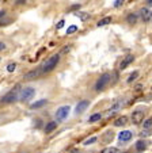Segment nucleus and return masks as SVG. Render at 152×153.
Segmentation results:
<instances>
[{
    "label": "nucleus",
    "instance_id": "nucleus-1",
    "mask_svg": "<svg viewBox=\"0 0 152 153\" xmlns=\"http://www.w3.org/2000/svg\"><path fill=\"white\" fill-rule=\"evenodd\" d=\"M58 62H60V54L50 56V57H49L46 61H43V64L41 65V67H38V68H40L41 75L43 76V75H48V73L53 72V71H55V68L58 65Z\"/></svg>",
    "mask_w": 152,
    "mask_h": 153
},
{
    "label": "nucleus",
    "instance_id": "nucleus-2",
    "mask_svg": "<svg viewBox=\"0 0 152 153\" xmlns=\"http://www.w3.org/2000/svg\"><path fill=\"white\" fill-rule=\"evenodd\" d=\"M112 83V72H105L97 79L94 84V91L95 92H102L107 88V85Z\"/></svg>",
    "mask_w": 152,
    "mask_h": 153
},
{
    "label": "nucleus",
    "instance_id": "nucleus-3",
    "mask_svg": "<svg viewBox=\"0 0 152 153\" xmlns=\"http://www.w3.org/2000/svg\"><path fill=\"white\" fill-rule=\"evenodd\" d=\"M35 95V90L33 87H26V88H23L19 94V100L20 102H29L30 99H33Z\"/></svg>",
    "mask_w": 152,
    "mask_h": 153
},
{
    "label": "nucleus",
    "instance_id": "nucleus-4",
    "mask_svg": "<svg viewBox=\"0 0 152 153\" xmlns=\"http://www.w3.org/2000/svg\"><path fill=\"white\" fill-rule=\"evenodd\" d=\"M139 18L141 19L143 23H149L152 22V11L149 10V7H141L139 10Z\"/></svg>",
    "mask_w": 152,
    "mask_h": 153
},
{
    "label": "nucleus",
    "instance_id": "nucleus-5",
    "mask_svg": "<svg viewBox=\"0 0 152 153\" xmlns=\"http://www.w3.org/2000/svg\"><path fill=\"white\" fill-rule=\"evenodd\" d=\"M69 111H71V107H69V106L58 107L57 111H56V119H57V122L65 121V119L68 118V115H69Z\"/></svg>",
    "mask_w": 152,
    "mask_h": 153
},
{
    "label": "nucleus",
    "instance_id": "nucleus-6",
    "mask_svg": "<svg viewBox=\"0 0 152 153\" xmlns=\"http://www.w3.org/2000/svg\"><path fill=\"white\" fill-rule=\"evenodd\" d=\"M16 100H19V94L16 92V90H14V91H11V92L6 94V95L1 98V103H4V104L15 103Z\"/></svg>",
    "mask_w": 152,
    "mask_h": 153
},
{
    "label": "nucleus",
    "instance_id": "nucleus-7",
    "mask_svg": "<svg viewBox=\"0 0 152 153\" xmlns=\"http://www.w3.org/2000/svg\"><path fill=\"white\" fill-rule=\"evenodd\" d=\"M144 117H145V114L143 110H135L130 115V121L133 125H141L144 122Z\"/></svg>",
    "mask_w": 152,
    "mask_h": 153
},
{
    "label": "nucleus",
    "instance_id": "nucleus-8",
    "mask_svg": "<svg viewBox=\"0 0 152 153\" xmlns=\"http://www.w3.org/2000/svg\"><path fill=\"white\" fill-rule=\"evenodd\" d=\"M88 106H90V100H86V99L80 100L78 104H76V107H75V115H80V114H83L84 111L88 108Z\"/></svg>",
    "mask_w": 152,
    "mask_h": 153
},
{
    "label": "nucleus",
    "instance_id": "nucleus-9",
    "mask_svg": "<svg viewBox=\"0 0 152 153\" xmlns=\"http://www.w3.org/2000/svg\"><path fill=\"white\" fill-rule=\"evenodd\" d=\"M133 61H135V56H133V54H126L125 57L121 60V62H120V67H118V68H120V71L126 69V68L129 67Z\"/></svg>",
    "mask_w": 152,
    "mask_h": 153
},
{
    "label": "nucleus",
    "instance_id": "nucleus-10",
    "mask_svg": "<svg viewBox=\"0 0 152 153\" xmlns=\"http://www.w3.org/2000/svg\"><path fill=\"white\" fill-rule=\"evenodd\" d=\"M132 137H133V133L130 130H122V131H120V134H118V141L125 144V142H129L130 140H132Z\"/></svg>",
    "mask_w": 152,
    "mask_h": 153
},
{
    "label": "nucleus",
    "instance_id": "nucleus-11",
    "mask_svg": "<svg viewBox=\"0 0 152 153\" xmlns=\"http://www.w3.org/2000/svg\"><path fill=\"white\" fill-rule=\"evenodd\" d=\"M139 20H140V18H139V15L136 14V12H129V14L125 16V22L129 25V26H135Z\"/></svg>",
    "mask_w": 152,
    "mask_h": 153
},
{
    "label": "nucleus",
    "instance_id": "nucleus-12",
    "mask_svg": "<svg viewBox=\"0 0 152 153\" xmlns=\"http://www.w3.org/2000/svg\"><path fill=\"white\" fill-rule=\"evenodd\" d=\"M41 76L42 75H41V72H40V68H35V69L27 72L26 75L23 76V79H25V80H35V79L41 77Z\"/></svg>",
    "mask_w": 152,
    "mask_h": 153
},
{
    "label": "nucleus",
    "instance_id": "nucleus-13",
    "mask_svg": "<svg viewBox=\"0 0 152 153\" xmlns=\"http://www.w3.org/2000/svg\"><path fill=\"white\" fill-rule=\"evenodd\" d=\"M126 123H128V117H126V115L118 117V118L115 119L114 122H113V125H114L115 127H124Z\"/></svg>",
    "mask_w": 152,
    "mask_h": 153
},
{
    "label": "nucleus",
    "instance_id": "nucleus-14",
    "mask_svg": "<svg viewBox=\"0 0 152 153\" xmlns=\"http://www.w3.org/2000/svg\"><path fill=\"white\" fill-rule=\"evenodd\" d=\"M147 146H148V142L145 141V140H139L135 144V149L137 150V152H144V150L147 149Z\"/></svg>",
    "mask_w": 152,
    "mask_h": 153
},
{
    "label": "nucleus",
    "instance_id": "nucleus-15",
    "mask_svg": "<svg viewBox=\"0 0 152 153\" xmlns=\"http://www.w3.org/2000/svg\"><path fill=\"white\" fill-rule=\"evenodd\" d=\"M122 104H124V102H122V100H117L112 107H110L109 110H107V115H112V114L117 113V111L120 110L121 107H122Z\"/></svg>",
    "mask_w": 152,
    "mask_h": 153
},
{
    "label": "nucleus",
    "instance_id": "nucleus-16",
    "mask_svg": "<svg viewBox=\"0 0 152 153\" xmlns=\"http://www.w3.org/2000/svg\"><path fill=\"white\" fill-rule=\"evenodd\" d=\"M139 76H140V71H139V69L133 71V72L128 76V79H126V84H133L136 80H137Z\"/></svg>",
    "mask_w": 152,
    "mask_h": 153
},
{
    "label": "nucleus",
    "instance_id": "nucleus-17",
    "mask_svg": "<svg viewBox=\"0 0 152 153\" xmlns=\"http://www.w3.org/2000/svg\"><path fill=\"white\" fill-rule=\"evenodd\" d=\"M56 127H57V122L50 121V122H48V123H46V126H45V129H43V131H45L46 134H50L52 131H55V130H56Z\"/></svg>",
    "mask_w": 152,
    "mask_h": 153
},
{
    "label": "nucleus",
    "instance_id": "nucleus-18",
    "mask_svg": "<svg viewBox=\"0 0 152 153\" xmlns=\"http://www.w3.org/2000/svg\"><path fill=\"white\" fill-rule=\"evenodd\" d=\"M46 103H48V100H46V99H40V100H37V102H34V103H31L30 108H31V110H37V108H41V107H43Z\"/></svg>",
    "mask_w": 152,
    "mask_h": 153
},
{
    "label": "nucleus",
    "instance_id": "nucleus-19",
    "mask_svg": "<svg viewBox=\"0 0 152 153\" xmlns=\"http://www.w3.org/2000/svg\"><path fill=\"white\" fill-rule=\"evenodd\" d=\"M112 20H113L112 16L102 18L100 20H98V22H97V27H102V26H106V25H110V23H112Z\"/></svg>",
    "mask_w": 152,
    "mask_h": 153
},
{
    "label": "nucleus",
    "instance_id": "nucleus-20",
    "mask_svg": "<svg viewBox=\"0 0 152 153\" xmlns=\"http://www.w3.org/2000/svg\"><path fill=\"white\" fill-rule=\"evenodd\" d=\"M75 15H76L82 22H87V20H90V18H91V15H90L88 12H82V11H76Z\"/></svg>",
    "mask_w": 152,
    "mask_h": 153
},
{
    "label": "nucleus",
    "instance_id": "nucleus-21",
    "mask_svg": "<svg viewBox=\"0 0 152 153\" xmlns=\"http://www.w3.org/2000/svg\"><path fill=\"white\" fill-rule=\"evenodd\" d=\"M100 119H102V114L95 113L88 118V123H94V122H98V121H100Z\"/></svg>",
    "mask_w": 152,
    "mask_h": 153
},
{
    "label": "nucleus",
    "instance_id": "nucleus-22",
    "mask_svg": "<svg viewBox=\"0 0 152 153\" xmlns=\"http://www.w3.org/2000/svg\"><path fill=\"white\" fill-rule=\"evenodd\" d=\"M143 129H152V117L144 119L143 122Z\"/></svg>",
    "mask_w": 152,
    "mask_h": 153
},
{
    "label": "nucleus",
    "instance_id": "nucleus-23",
    "mask_svg": "<svg viewBox=\"0 0 152 153\" xmlns=\"http://www.w3.org/2000/svg\"><path fill=\"white\" fill-rule=\"evenodd\" d=\"M152 136V129H143V131L140 133V137L144 138V137H149Z\"/></svg>",
    "mask_w": 152,
    "mask_h": 153
},
{
    "label": "nucleus",
    "instance_id": "nucleus-24",
    "mask_svg": "<svg viewBox=\"0 0 152 153\" xmlns=\"http://www.w3.org/2000/svg\"><path fill=\"white\" fill-rule=\"evenodd\" d=\"M79 30V27L78 26H75V25H72V26H69L68 27V30H67V35H71V34H73V33H76Z\"/></svg>",
    "mask_w": 152,
    "mask_h": 153
},
{
    "label": "nucleus",
    "instance_id": "nucleus-25",
    "mask_svg": "<svg viewBox=\"0 0 152 153\" xmlns=\"http://www.w3.org/2000/svg\"><path fill=\"white\" fill-rule=\"evenodd\" d=\"M98 141V137H91V138H88V140H86V141H84L83 142V145H86V146H87V145H91V144H95V142H97Z\"/></svg>",
    "mask_w": 152,
    "mask_h": 153
},
{
    "label": "nucleus",
    "instance_id": "nucleus-26",
    "mask_svg": "<svg viewBox=\"0 0 152 153\" xmlns=\"http://www.w3.org/2000/svg\"><path fill=\"white\" fill-rule=\"evenodd\" d=\"M15 69H16V64H15V62H11V64H8V65H7V72L12 73Z\"/></svg>",
    "mask_w": 152,
    "mask_h": 153
},
{
    "label": "nucleus",
    "instance_id": "nucleus-27",
    "mask_svg": "<svg viewBox=\"0 0 152 153\" xmlns=\"http://www.w3.org/2000/svg\"><path fill=\"white\" fill-rule=\"evenodd\" d=\"M11 22H12V19H10V18H3V19L0 20V26H7Z\"/></svg>",
    "mask_w": 152,
    "mask_h": 153
},
{
    "label": "nucleus",
    "instance_id": "nucleus-28",
    "mask_svg": "<svg viewBox=\"0 0 152 153\" xmlns=\"http://www.w3.org/2000/svg\"><path fill=\"white\" fill-rule=\"evenodd\" d=\"M124 3H125V0H115L114 3H113V7H114V8H120Z\"/></svg>",
    "mask_w": 152,
    "mask_h": 153
},
{
    "label": "nucleus",
    "instance_id": "nucleus-29",
    "mask_svg": "<svg viewBox=\"0 0 152 153\" xmlns=\"http://www.w3.org/2000/svg\"><path fill=\"white\" fill-rule=\"evenodd\" d=\"M102 153H117V148H107Z\"/></svg>",
    "mask_w": 152,
    "mask_h": 153
},
{
    "label": "nucleus",
    "instance_id": "nucleus-30",
    "mask_svg": "<svg viewBox=\"0 0 152 153\" xmlns=\"http://www.w3.org/2000/svg\"><path fill=\"white\" fill-rule=\"evenodd\" d=\"M64 25H65V20H64V19H61L60 22H58V23L56 25V29H57V30L63 29V27H64Z\"/></svg>",
    "mask_w": 152,
    "mask_h": 153
},
{
    "label": "nucleus",
    "instance_id": "nucleus-31",
    "mask_svg": "<svg viewBox=\"0 0 152 153\" xmlns=\"http://www.w3.org/2000/svg\"><path fill=\"white\" fill-rule=\"evenodd\" d=\"M80 8H82L80 4H75V6H72L71 8H69V11H75V12H76V11H79Z\"/></svg>",
    "mask_w": 152,
    "mask_h": 153
},
{
    "label": "nucleus",
    "instance_id": "nucleus-32",
    "mask_svg": "<svg viewBox=\"0 0 152 153\" xmlns=\"http://www.w3.org/2000/svg\"><path fill=\"white\" fill-rule=\"evenodd\" d=\"M69 49H71V46H64L63 49H61V53H63V54H67V53L69 52Z\"/></svg>",
    "mask_w": 152,
    "mask_h": 153
},
{
    "label": "nucleus",
    "instance_id": "nucleus-33",
    "mask_svg": "<svg viewBox=\"0 0 152 153\" xmlns=\"http://www.w3.org/2000/svg\"><path fill=\"white\" fill-rule=\"evenodd\" d=\"M4 16H6V11H4V10H0V20L3 19Z\"/></svg>",
    "mask_w": 152,
    "mask_h": 153
},
{
    "label": "nucleus",
    "instance_id": "nucleus-34",
    "mask_svg": "<svg viewBox=\"0 0 152 153\" xmlns=\"http://www.w3.org/2000/svg\"><path fill=\"white\" fill-rule=\"evenodd\" d=\"M4 49H6V43L0 42V52H1V50H4Z\"/></svg>",
    "mask_w": 152,
    "mask_h": 153
},
{
    "label": "nucleus",
    "instance_id": "nucleus-35",
    "mask_svg": "<svg viewBox=\"0 0 152 153\" xmlns=\"http://www.w3.org/2000/svg\"><path fill=\"white\" fill-rule=\"evenodd\" d=\"M147 7H152V0H145Z\"/></svg>",
    "mask_w": 152,
    "mask_h": 153
},
{
    "label": "nucleus",
    "instance_id": "nucleus-36",
    "mask_svg": "<svg viewBox=\"0 0 152 153\" xmlns=\"http://www.w3.org/2000/svg\"><path fill=\"white\" fill-rule=\"evenodd\" d=\"M26 0H16V4H22V3H25Z\"/></svg>",
    "mask_w": 152,
    "mask_h": 153
},
{
    "label": "nucleus",
    "instance_id": "nucleus-37",
    "mask_svg": "<svg viewBox=\"0 0 152 153\" xmlns=\"http://www.w3.org/2000/svg\"><path fill=\"white\" fill-rule=\"evenodd\" d=\"M124 153H130V152H124Z\"/></svg>",
    "mask_w": 152,
    "mask_h": 153
},
{
    "label": "nucleus",
    "instance_id": "nucleus-38",
    "mask_svg": "<svg viewBox=\"0 0 152 153\" xmlns=\"http://www.w3.org/2000/svg\"><path fill=\"white\" fill-rule=\"evenodd\" d=\"M151 90H152V87H151Z\"/></svg>",
    "mask_w": 152,
    "mask_h": 153
}]
</instances>
